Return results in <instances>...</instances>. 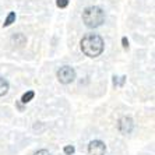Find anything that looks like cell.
Masks as SVG:
<instances>
[{"label":"cell","instance_id":"obj_1","mask_svg":"<svg viewBox=\"0 0 155 155\" xmlns=\"http://www.w3.org/2000/svg\"><path fill=\"white\" fill-rule=\"evenodd\" d=\"M80 46H81V51L85 56L98 58L104 52L105 43L104 39L98 34H87L85 36H83V39L80 42Z\"/></svg>","mask_w":155,"mask_h":155},{"label":"cell","instance_id":"obj_2","mask_svg":"<svg viewBox=\"0 0 155 155\" xmlns=\"http://www.w3.org/2000/svg\"><path fill=\"white\" fill-rule=\"evenodd\" d=\"M105 21V11L98 6L87 7L83 11V22L88 28H98Z\"/></svg>","mask_w":155,"mask_h":155},{"label":"cell","instance_id":"obj_3","mask_svg":"<svg viewBox=\"0 0 155 155\" xmlns=\"http://www.w3.org/2000/svg\"><path fill=\"white\" fill-rule=\"evenodd\" d=\"M58 80L61 84H70L76 78V70L70 67V66H63L58 70Z\"/></svg>","mask_w":155,"mask_h":155},{"label":"cell","instance_id":"obj_4","mask_svg":"<svg viewBox=\"0 0 155 155\" xmlns=\"http://www.w3.org/2000/svg\"><path fill=\"white\" fill-rule=\"evenodd\" d=\"M117 129L122 134H130L134 129V122L129 116H122L117 122Z\"/></svg>","mask_w":155,"mask_h":155},{"label":"cell","instance_id":"obj_5","mask_svg":"<svg viewBox=\"0 0 155 155\" xmlns=\"http://www.w3.org/2000/svg\"><path fill=\"white\" fill-rule=\"evenodd\" d=\"M106 152V145L101 140L91 141L88 145V154L90 155H105Z\"/></svg>","mask_w":155,"mask_h":155},{"label":"cell","instance_id":"obj_6","mask_svg":"<svg viewBox=\"0 0 155 155\" xmlns=\"http://www.w3.org/2000/svg\"><path fill=\"white\" fill-rule=\"evenodd\" d=\"M8 88H10V85H8V81L0 77V97H3V95L7 94V92H8Z\"/></svg>","mask_w":155,"mask_h":155},{"label":"cell","instance_id":"obj_7","mask_svg":"<svg viewBox=\"0 0 155 155\" xmlns=\"http://www.w3.org/2000/svg\"><path fill=\"white\" fill-rule=\"evenodd\" d=\"M34 97H35V92H34V91H28V92H25V94L22 95L21 102L22 104H28L29 101H32L34 99Z\"/></svg>","mask_w":155,"mask_h":155},{"label":"cell","instance_id":"obj_8","mask_svg":"<svg viewBox=\"0 0 155 155\" xmlns=\"http://www.w3.org/2000/svg\"><path fill=\"white\" fill-rule=\"evenodd\" d=\"M14 21H15V13H14V11H11L10 14L7 15V18H6V21H4L3 27H10Z\"/></svg>","mask_w":155,"mask_h":155},{"label":"cell","instance_id":"obj_9","mask_svg":"<svg viewBox=\"0 0 155 155\" xmlns=\"http://www.w3.org/2000/svg\"><path fill=\"white\" fill-rule=\"evenodd\" d=\"M63 151H64L66 155H73V154H74V151H76V148L73 147V145H66Z\"/></svg>","mask_w":155,"mask_h":155},{"label":"cell","instance_id":"obj_10","mask_svg":"<svg viewBox=\"0 0 155 155\" xmlns=\"http://www.w3.org/2000/svg\"><path fill=\"white\" fill-rule=\"evenodd\" d=\"M56 4H58V7L64 8L69 6V0H56Z\"/></svg>","mask_w":155,"mask_h":155},{"label":"cell","instance_id":"obj_11","mask_svg":"<svg viewBox=\"0 0 155 155\" xmlns=\"http://www.w3.org/2000/svg\"><path fill=\"white\" fill-rule=\"evenodd\" d=\"M34 155H51V154H49V151H46V150H39V151H36Z\"/></svg>","mask_w":155,"mask_h":155},{"label":"cell","instance_id":"obj_12","mask_svg":"<svg viewBox=\"0 0 155 155\" xmlns=\"http://www.w3.org/2000/svg\"><path fill=\"white\" fill-rule=\"evenodd\" d=\"M122 43H123V48H124V49H127V48H129V41H127L126 36H123V38H122Z\"/></svg>","mask_w":155,"mask_h":155}]
</instances>
